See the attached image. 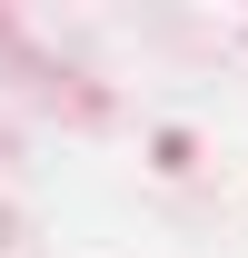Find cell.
I'll list each match as a JSON object with an SVG mask.
<instances>
[]
</instances>
